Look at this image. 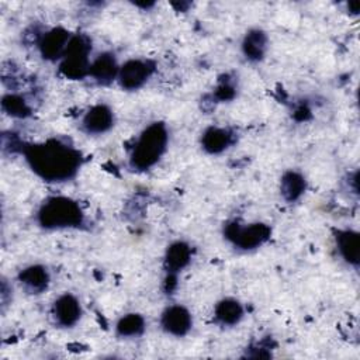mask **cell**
I'll use <instances>...</instances> for the list:
<instances>
[{
  "label": "cell",
  "instance_id": "obj_1",
  "mask_svg": "<svg viewBox=\"0 0 360 360\" xmlns=\"http://www.w3.org/2000/svg\"><path fill=\"white\" fill-rule=\"evenodd\" d=\"M21 152L32 173L48 183L70 181L83 165L82 152L60 138L27 143Z\"/></svg>",
  "mask_w": 360,
  "mask_h": 360
},
{
  "label": "cell",
  "instance_id": "obj_2",
  "mask_svg": "<svg viewBox=\"0 0 360 360\" xmlns=\"http://www.w3.org/2000/svg\"><path fill=\"white\" fill-rule=\"evenodd\" d=\"M169 129L162 121L146 125L135 139L129 153V166L136 172H146L155 167L167 150Z\"/></svg>",
  "mask_w": 360,
  "mask_h": 360
},
{
  "label": "cell",
  "instance_id": "obj_3",
  "mask_svg": "<svg viewBox=\"0 0 360 360\" xmlns=\"http://www.w3.org/2000/svg\"><path fill=\"white\" fill-rule=\"evenodd\" d=\"M84 212L80 204L66 195H49L35 212L37 224L45 231L77 229L84 224Z\"/></svg>",
  "mask_w": 360,
  "mask_h": 360
},
{
  "label": "cell",
  "instance_id": "obj_4",
  "mask_svg": "<svg viewBox=\"0 0 360 360\" xmlns=\"http://www.w3.org/2000/svg\"><path fill=\"white\" fill-rule=\"evenodd\" d=\"M91 49L93 44L89 35L73 34L59 60V73L68 80H83L89 77Z\"/></svg>",
  "mask_w": 360,
  "mask_h": 360
},
{
  "label": "cell",
  "instance_id": "obj_5",
  "mask_svg": "<svg viewBox=\"0 0 360 360\" xmlns=\"http://www.w3.org/2000/svg\"><path fill=\"white\" fill-rule=\"evenodd\" d=\"M225 239L238 250L250 252L263 246L271 236V228L263 222L242 224L229 221L224 225Z\"/></svg>",
  "mask_w": 360,
  "mask_h": 360
},
{
  "label": "cell",
  "instance_id": "obj_6",
  "mask_svg": "<svg viewBox=\"0 0 360 360\" xmlns=\"http://www.w3.org/2000/svg\"><path fill=\"white\" fill-rule=\"evenodd\" d=\"M156 70V62L149 58H129L120 65L117 82L125 91L142 89Z\"/></svg>",
  "mask_w": 360,
  "mask_h": 360
},
{
  "label": "cell",
  "instance_id": "obj_7",
  "mask_svg": "<svg viewBox=\"0 0 360 360\" xmlns=\"http://www.w3.org/2000/svg\"><path fill=\"white\" fill-rule=\"evenodd\" d=\"M51 316L53 323L63 329L75 328L83 316V305L73 292L59 294L51 307Z\"/></svg>",
  "mask_w": 360,
  "mask_h": 360
},
{
  "label": "cell",
  "instance_id": "obj_8",
  "mask_svg": "<svg viewBox=\"0 0 360 360\" xmlns=\"http://www.w3.org/2000/svg\"><path fill=\"white\" fill-rule=\"evenodd\" d=\"M115 125V112L107 103L90 105L80 120V128L89 136H100L110 132Z\"/></svg>",
  "mask_w": 360,
  "mask_h": 360
},
{
  "label": "cell",
  "instance_id": "obj_9",
  "mask_svg": "<svg viewBox=\"0 0 360 360\" xmlns=\"http://www.w3.org/2000/svg\"><path fill=\"white\" fill-rule=\"evenodd\" d=\"M162 330L173 338H184L193 329V314L183 304L167 305L159 318Z\"/></svg>",
  "mask_w": 360,
  "mask_h": 360
},
{
  "label": "cell",
  "instance_id": "obj_10",
  "mask_svg": "<svg viewBox=\"0 0 360 360\" xmlns=\"http://www.w3.org/2000/svg\"><path fill=\"white\" fill-rule=\"evenodd\" d=\"M72 35L73 34L69 30L60 25L44 31L37 41V46L42 59L48 62H59L69 45Z\"/></svg>",
  "mask_w": 360,
  "mask_h": 360
},
{
  "label": "cell",
  "instance_id": "obj_11",
  "mask_svg": "<svg viewBox=\"0 0 360 360\" xmlns=\"http://www.w3.org/2000/svg\"><path fill=\"white\" fill-rule=\"evenodd\" d=\"M236 142V132L229 127L210 125L200 136L201 149L208 155H221Z\"/></svg>",
  "mask_w": 360,
  "mask_h": 360
},
{
  "label": "cell",
  "instance_id": "obj_12",
  "mask_svg": "<svg viewBox=\"0 0 360 360\" xmlns=\"http://www.w3.org/2000/svg\"><path fill=\"white\" fill-rule=\"evenodd\" d=\"M333 242L339 257L350 267L360 264V235L352 228H338L333 231Z\"/></svg>",
  "mask_w": 360,
  "mask_h": 360
},
{
  "label": "cell",
  "instance_id": "obj_13",
  "mask_svg": "<svg viewBox=\"0 0 360 360\" xmlns=\"http://www.w3.org/2000/svg\"><path fill=\"white\" fill-rule=\"evenodd\" d=\"M120 72V63L117 56L111 51H103L91 59L89 77L98 86H110L117 82Z\"/></svg>",
  "mask_w": 360,
  "mask_h": 360
},
{
  "label": "cell",
  "instance_id": "obj_14",
  "mask_svg": "<svg viewBox=\"0 0 360 360\" xmlns=\"http://www.w3.org/2000/svg\"><path fill=\"white\" fill-rule=\"evenodd\" d=\"M17 281L25 292L38 295L48 290L51 284V274L46 266L41 263H32L18 271Z\"/></svg>",
  "mask_w": 360,
  "mask_h": 360
},
{
  "label": "cell",
  "instance_id": "obj_15",
  "mask_svg": "<svg viewBox=\"0 0 360 360\" xmlns=\"http://www.w3.org/2000/svg\"><path fill=\"white\" fill-rule=\"evenodd\" d=\"M193 249L186 240H173L167 245L163 255V269L167 276H179L190 263Z\"/></svg>",
  "mask_w": 360,
  "mask_h": 360
},
{
  "label": "cell",
  "instance_id": "obj_16",
  "mask_svg": "<svg viewBox=\"0 0 360 360\" xmlns=\"http://www.w3.org/2000/svg\"><path fill=\"white\" fill-rule=\"evenodd\" d=\"M269 49V37L262 28H250L245 32L240 51L246 60L257 63L262 62Z\"/></svg>",
  "mask_w": 360,
  "mask_h": 360
},
{
  "label": "cell",
  "instance_id": "obj_17",
  "mask_svg": "<svg viewBox=\"0 0 360 360\" xmlns=\"http://www.w3.org/2000/svg\"><path fill=\"white\" fill-rule=\"evenodd\" d=\"M243 316L245 307L239 300L233 297H225L219 300L214 307V321L222 328H232L239 325Z\"/></svg>",
  "mask_w": 360,
  "mask_h": 360
},
{
  "label": "cell",
  "instance_id": "obj_18",
  "mask_svg": "<svg viewBox=\"0 0 360 360\" xmlns=\"http://www.w3.org/2000/svg\"><path fill=\"white\" fill-rule=\"evenodd\" d=\"M307 191V179L305 176L295 170L288 169L281 174L280 179V194L285 202L298 201Z\"/></svg>",
  "mask_w": 360,
  "mask_h": 360
},
{
  "label": "cell",
  "instance_id": "obj_19",
  "mask_svg": "<svg viewBox=\"0 0 360 360\" xmlns=\"http://www.w3.org/2000/svg\"><path fill=\"white\" fill-rule=\"evenodd\" d=\"M146 329L145 316L138 312H127L118 318L114 330L120 339H136L143 335Z\"/></svg>",
  "mask_w": 360,
  "mask_h": 360
},
{
  "label": "cell",
  "instance_id": "obj_20",
  "mask_svg": "<svg viewBox=\"0 0 360 360\" xmlns=\"http://www.w3.org/2000/svg\"><path fill=\"white\" fill-rule=\"evenodd\" d=\"M3 111L13 118H27L32 114V108L25 97L18 93H6L1 97Z\"/></svg>",
  "mask_w": 360,
  "mask_h": 360
},
{
  "label": "cell",
  "instance_id": "obj_21",
  "mask_svg": "<svg viewBox=\"0 0 360 360\" xmlns=\"http://www.w3.org/2000/svg\"><path fill=\"white\" fill-rule=\"evenodd\" d=\"M214 96L218 101H231L236 96L235 82L228 75H225L224 79H219L217 87L214 89Z\"/></svg>",
  "mask_w": 360,
  "mask_h": 360
}]
</instances>
